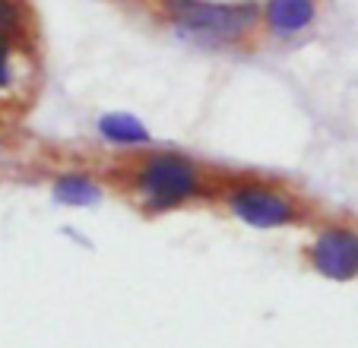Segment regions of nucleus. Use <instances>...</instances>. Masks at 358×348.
Segmentation results:
<instances>
[{"mask_svg":"<svg viewBox=\"0 0 358 348\" xmlns=\"http://www.w3.org/2000/svg\"><path fill=\"white\" fill-rule=\"evenodd\" d=\"M108 181L143 215H169L216 200L222 177L181 149L149 146L140 152H127V159L108 171Z\"/></svg>","mask_w":358,"mask_h":348,"instance_id":"f257e3e1","label":"nucleus"},{"mask_svg":"<svg viewBox=\"0 0 358 348\" xmlns=\"http://www.w3.org/2000/svg\"><path fill=\"white\" fill-rule=\"evenodd\" d=\"M146 10L200 51H241L260 35V0H149Z\"/></svg>","mask_w":358,"mask_h":348,"instance_id":"f03ea898","label":"nucleus"},{"mask_svg":"<svg viewBox=\"0 0 358 348\" xmlns=\"http://www.w3.org/2000/svg\"><path fill=\"white\" fill-rule=\"evenodd\" d=\"M216 200L231 219L254 231H289L314 219L311 206L295 190L270 177H260V174L222 177Z\"/></svg>","mask_w":358,"mask_h":348,"instance_id":"7ed1b4c3","label":"nucleus"},{"mask_svg":"<svg viewBox=\"0 0 358 348\" xmlns=\"http://www.w3.org/2000/svg\"><path fill=\"white\" fill-rule=\"evenodd\" d=\"M304 260L327 282L358 279V228L349 222H324L304 244Z\"/></svg>","mask_w":358,"mask_h":348,"instance_id":"20e7f679","label":"nucleus"},{"mask_svg":"<svg viewBox=\"0 0 358 348\" xmlns=\"http://www.w3.org/2000/svg\"><path fill=\"white\" fill-rule=\"evenodd\" d=\"M320 20V0H260V35L292 41L308 35Z\"/></svg>","mask_w":358,"mask_h":348,"instance_id":"39448f33","label":"nucleus"},{"mask_svg":"<svg viewBox=\"0 0 358 348\" xmlns=\"http://www.w3.org/2000/svg\"><path fill=\"white\" fill-rule=\"evenodd\" d=\"M95 136L117 152H140V149L156 146L149 127L134 111H101L95 117Z\"/></svg>","mask_w":358,"mask_h":348,"instance_id":"423d86ee","label":"nucleus"},{"mask_svg":"<svg viewBox=\"0 0 358 348\" xmlns=\"http://www.w3.org/2000/svg\"><path fill=\"white\" fill-rule=\"evenodd\" d=\"M51 200L67 209H95L105 200V177L86 168H64L51 177Z\"/></svg>","mask_w":358,"mask_h":348,"instance_id":"0eeeda50","label":"nucleus"},{"mask_svg":"<svg viewBox=\"0 0 358 348\" xmlns=\"http://www.w3.org/2000/svg\"><path fill=\"white\" fill-rule=\"evenodd\" d=\"M29 70H32V61H29V48L16 45V41L0 38V95H16L26 89Z\"/></svg>","mask_w":358,"mask_h":348,"instance_id":"6e6552de","label":"nucleus"},{"mask_svg":"<svg viewBox=\"0 0 358 348\" xmlns=\"http://www.w3.org/2000/svg\"><path fill=\"white\" fill-rule=\"evenodd\" d=\"M0 38L32 48L35 16H32L29 0H0Z\"/></svg>","mask_w":358,"mask_h":348,"instance_id":"1a4fd4ad","label":"nucleus"},{"mask_svg":"<svg viewBox=\"0 0 358 348\" xmlns=\"http://www.w3.org/2000/svg\"><path fill=\"white\" fill-rule=\"evenodd\" d=\"M108 3H117V7H149V0H108Z\"/></svg>","mask_w":358,"mask_h":348,"instance_id":"9d476101","label":"nucleus"},{"mask_svg":"<svg viewBox=\"0 0 358 348\" xmlns=\"http://www.w3.org/2000/svg\"><path fill=\"white\" fill-rule=\"evenodd\" d=\"M3 155H7V136H3V130H0V165H3Z\"/></svg>","mask_w":358,"mask_h":348,"instance_id":"9b49d317","label":"nucleus"}]
</instances>
